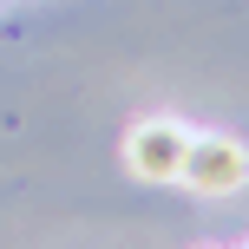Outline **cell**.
Segmentation results:
<instances>
[{"label": "cell", "instance_id": "1", "mask_svg": "<svg viewBox=\"0 0 249 249\" xmlns=\"http://www.w3.org/2000/svg\"><path fill=\"white\" fill-rule=\"evenodd\" d=\"M184 151H190V124L158 112V118H138L124 131V171L144 177V184H177L184 177Z\"/></svg>", "mask_w": 249, "mask_h": 249}, {"label": "cell", "instance_id": "2", "mask_svg": "<svg viewBox=\"0 0 249 249\" xmlns=\"http://www.w3.org/2000/svg\"><path fill=\"white\" fill-rule=\"evenodd\" d=\"M197 197H230V190L249 184V144L230 131H190V151H184V177Z\"/></svg>", "mask_w": 249, "mask_h": 249}]
</instances>
